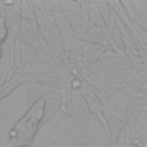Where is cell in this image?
Returning <instances> with one entry per match:
<instances>
[{"label":"cell","mask_w":147,"mask_h":147,"mask_svg":"<svg viewBox=\"0 0 147 147\" xmlns=\"http://www.w3.org/2000/svg\"><path fill=\"white\" fill-rule=\"evenodd\" d=\"M44 99L38 100L26 113V115L20 122H17L10 132L9 146L20 147L31 142L44 114Z\"/></svg>","instance_id":"obj_1"},{"label":"cell","mask_w":147,"mask_h":147,"mask_svg":"<svg viewBox=\"0 0 147 147\" xmlns=\"http://www.w3.org/2000/svg\"><path fill=\"white\" fill-rule=\"evenodd\" d=\"M6 26H5V22H3V17H0V42L6 38Z\"/></svg>","instance_id":"obj_2"},{"label":"cell","mask_w":147,"mask_h":147,"mask_svg":"<svg viewBox=\"0 0 147 147\" xmlns=\"http://www.w3.org/2000/svg\"><path fill=\"white\" fill-rule=\"evenodd\" d=\"M1 53H2V48H1V46H0V57H1Z\"/></svg>","instance_id":"obj_3"}]
</instances>
